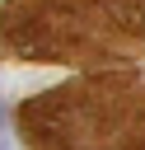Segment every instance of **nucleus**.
Masks as SVG:
<instances>
[{
	"instance_id": "3",
	"label": "nucleus",
	"mask_w": 145,
	"mask_h": 150,
	"mask_svg": "<svg viewBox=\"0 0 145 150\" xmlns=\"http://www.w3.org/2000/svg\"><path fill=\"white\" fill-rule=\"evenodd\" d=\"M0 150H5V141H0Z\"/></svg>"
},
{
	"instance_id": "2",
	"label": "nucleus",
	"mask_w": 145,
	"mask_h": 150,
	"mask_svg": "<svg viewBox=\"0 0 145 150\" xmlns=\"http://www.w3.org/2000/svg\"><path fill=\"white\" fill-rule=\"evenodd\" d=\"M0 47L37 61L145 52V0H5Z\"/></svg>"
},
{
	"instance_id": "1",
	"label": "nucleus",
	"mask_w": 145,
	"mask_h": 150,
	"mask_svg": "<svg viewBox=\"0 0 145 150\" xmlns=\"http://www.w3.org/2000/svg\"><path fill=\"white\" fill-rule=\"evenodd\" d=\"M28 150H145V80L84 75L19 112Z\"/></svg>"
}]
</instances>
